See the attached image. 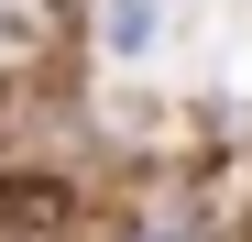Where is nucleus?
<instances>
[{"label":"nucleus","mask_w":252,"mask_h":242,"mask_svg":"<svg viewBox=\"0 0 252 242\" xmlns=\"http://www.w3.org/2000/svg\"><path fill=\"white\" fill-rule=\"evenodd\" d=\"M0 22H11V33H33V22H44V0H0Z\"/></svg>","instance_id":"3"},{"label":"nucleus","mask_w":252,"mask_h":242,"mask_svg":"<svg viewBox=\"0 0 252 242\" xmlns=\"http://www.w3.org/2000/svg\"><path fill=\"white\" fill-rule=\"evenodd\" d=\"M66 220V187L55 176H0V242H44Z\"/></svg>","instance_id":"1"},{"label":"nucleus","mask_w":252,"mask_h":242,"mask_svg":"<svg viewBox=\"0 0 252 242\" xmlns=\"http://www.w3.org/2000/svg\"><path fill=\"white\" fill-rule=\"evenodd\" d=\"M154 33H164V11H154V0H110V55H143Z\"/></svg>","instance_id":"2"}]
</instances>
